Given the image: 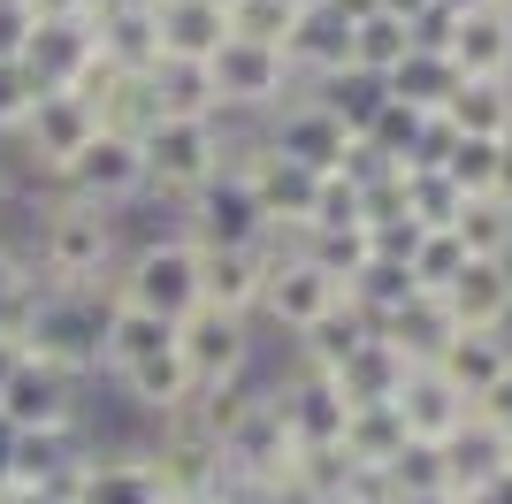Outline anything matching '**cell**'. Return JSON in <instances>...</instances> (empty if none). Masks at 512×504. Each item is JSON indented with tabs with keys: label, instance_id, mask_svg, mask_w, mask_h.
<instances>
[{
	"label": "cell",
	"instance_id": "cell-1",
	"mask_svg": "<svg viewBox=\"0 0 512 504\" xmlns=\"http://www.w3.org/2000/svg\"><path fill=\"white\" fill-rule=\"evenodd\" d=\"M115 306H138L153 321H192L199 314V245L192 237H153V245H130L123 268H115Z\"/></svg>",
	"mask_w": 512,
	"mask_h": 504
},
{
	"label": "cell",
	"instance_id": "cell-2",
	"mask_svg": "<svg viewBox=\"0 0 512 504\" xmlns=\"http://www.w3.org/2000/svg\"><path fill=\"white\" fill-rule=\"evenodd\" d=\"M138 153H146V191L169 199V207H184L199 184L222 176V130H214L207 115H161V123L138 138Z\"/></svg>",
	"mask_w": 512,
	"mask_h": 504
},
{
	"label": "cell",
	"instance_id": "cell-3",
	"mask_svg": "<svg viewBox=\"0 0 512 504\" xmlns=\"http://www.w3.org/2000/svg\"><path fill=\"white\" fill-rule=\"evenodd\" d=\"M207 77H214L222 115H253V123H268L283 100H299V77H291V62H283V46L222 39V54L207 62Z\"/></svg>",
	"mask_w": 512,
	"mask_h": 504
},
{
	"label": "cell",
	"instance_id": "cell-4",
	"mask_svg": "<svg viewBox=\"0 0 512 504\" xmlns=\"http://www.w3.org/2000/svg\"><path fill=\"white\" fill-rule=\"evenodd\" d=\"M100 138V107L85 100V92H69V84H54V92H39L31 100V115H23V130L8 138V146L23 153V161H39V168H54L62 176L77 153Z\"/></svg>",
	"mask_w": 512,
	"mask_h": 504
},
{
	"label": "cell",
	"instance_id": "cell-5",
	"mask_svg": "<svg viewBox=\"0 0 512 504\" xmlns=\"http://www.w3.org/2000/svg\"><path fill=\"white\" fill-rule=\"evenodd\" d=\"M176 359H184L192 390H230L253 375V321L199 306L192 321H176Z\"/></svg>",
	"mask_w": 512,
	"mask_h": 504
},
{
	"label": "cell",
	"instance_id": "cell-6",
	"mask_svg": "<svg viewBox=\"0 0 512 504\" xmlns=\"http://www.w3.org/2000/svg\"><path fill=\"white\" fill-rule=\"evenodd\" d=\"M344 146H352V130H344L314 92H299V100H283L276 115H268V153L291 161V168H306V176H337Z\"/></svg>",
	"mask_w": 512,
	"mask_h": 504
},
{
	"label": "cell",
	"instance_id": "cell-7",
	"mask_svg": "<svg viewBox=\"0 0 512 504\" xmlns=\"http://www.w3.org/2000/svg\"><path fill=\"white\" fill-rule=\"evenodd\" d=\"M344 306V283L329 268H314V260H268V291H260V314L253 321H276L283 336H306L314 321H329Z\"/></svg>",
	"mask_w": 512,
	"mask_h": 504
},
{
	"label": "cell",
	"instance_id": "cell-8",
	"mask_svg": "<svg viewBox=\"0 0 512 504\" xmlns=\"http://www.w3.org/2000/svg\"><path fill=\"white\" fill-rule=\"evenodd\" d=\"M62 184L77 191V199H92V207L123 214L130 199H146V153L130 146V138H107V130H100V138L62 168Z\"/></svg>",
	"mask_w": 512,
	"mask_h": 504
},
{
	"label": "cell",
	"instance_id": "cell-9",
	"mask_svg": "<svg viewBox=\"0 0 512 504\" xmlns=\"http://www.w3.org/2000/svg\"><path fill=\"white\" fill-rule=\"evenodd\" d=\"M451 321L482 336H512V260H467L459 283L444 291Z\"/></svg>",
	"mask_w": 512,
	"mask_h": 504
},
{
	"label": "cell",
	"instance_id": "cell-10",
	"mask_svg": "<svg viewBox=\"0 0 512 504\" xmlns=\"http://www.w3.org/2000/svg\"><path fill=\"white\" fill-rule=\"evenodd\" d=\"M283 62H291V77L321 84L337 77V69H352V16H337V8H306L299 23H291V39H283Z\"/></svg>",
	"mask_w": 512,
	"mask_h": 504
},
{
	"label": "cell",
	"instance_id": "cell-11",
	"mask_svg": "<svg viewBox=\"0 0 512 504\" xmlns=\"http://www.w3.org/2000/svg\"><path fill=\"white\" fill-rule=\"evenodd\" d=\"M23 69L54 92V84H69V92H85V77L100 69V46H92V23H39L31 31V46H23Z\"/></svg>",
	"mask_w": 512,
	"mask_h": 504
},
{
	"label": "cell",
	"instance_id": "cell-12",
	"mask_svg": "<svg viewBox=\"0 0 512 504\" xmlns=\"http://www.w3.org/2000/svg\"><path fill=\"white\" fill-rule=\"evenodd\" d=\"M153 31H161V62H214L230 39V16L207 0H153Z\"/></svg>",
	"mask_w": 512,
	"mask_h": 504
},
{
	"label": "cell",
	"instance_id": "cell-13",
	"mask_svg": "<svg viewBox=\"0 0 512 504\" xmlns=\"http://www.w3.org/2000/svg\"><path fill=\"white\" fill-rule=\"evenodd\" d=\"M505 46H512V23L482 0V8H467V16H451L444 62L459 69V77H505Z\"/></svg>",
	"mask_w": 512,
	"mask_h": 504
},
{
	"label": "cell",
	"instance_id": "cell-14",
	"mask_svg": "<svg viewBox=\"0 0 512 504\" xmlns=\"http://www.w3.org/2000/svg\"><path fill=\"white\" fill-rule=\"evenodd\" d=\"M436 375L451 382V390H459V398H482V390H490L497 375H512V336H482V329H459L444 344V359H436Z\"/></svg>",
	"mask_w": 512,
	"mask_h": 504
},
{
	"label": "cell",
	"instance_id": "cell-15",
	"mask_svg": "<svg viewBox=\"0 0 512 504\" xmlns=\"http://www.w3.org/2000/svg\"><path fill=\"white\" fill-rule=\"evenodd\" d=\"M444 123L459 138H512V84L505 77H459Z\"/></svg>",
	"mask_w": 512,
	"mask_h": 504
},
{
	"label": "cell",
	"instance_id": "cell-16",
	"mask_svg": "<svg viewBox=\"0 0 512 504\" xmlns=\"http://www.w3.org/2000/svg\"><path fill=\"white\" fill-rule=\"evenodd\" d=\"M383 92H390L398 107H421V115H444V107H451V92H459V69H451L444 54H428V46H413L406 62H398V69L383 77Z\"/></svg>",
	"mask_w": 512,
	"mask_h": 504
},
{
	"label": "cell",
	"instance_id": "cell-17",
	"mask_svg": "<svg viewBox=\"0 0 512 504\" xmlns=\"http://www.w3.org/2000/svg\"><path fill=\"white\" fill-rule=\"evenodd\" d=\"M306 92H314L321 107H329V115H337L344 130H352V138H360L367 123H375V115H383V77H367V69H337V77H321V84H306Z\"/></svg>",
	"mask_w": 512,
	"mask_h": 504
},
{
	"label": "cell",
	"instance_id": "cell-18",
	"mask_svg": "<svg viewBox=\"0 0 512 504\" xmlns=\"http://www.w3.org/2000/svg\"><path fill=\"white\" fill-rule=\"evenodd\" d=\"M406 54H413V23H406V16L375 8V16L352 23V69H367V77H390Z\"/></svg>",
	"mask_w": 512,
	"mask_h": 504
},
{
	"label": "cell",
	"instance_id": "cell-19",
	"mask_svg": "<svg viewBox=\"0 0 512 504\" xmlns=\"http://www.w3.org/2000/svg\"><path fill=\"white\" fill-rule=\"evenodd\" d=\"M451 230H459L467 260H512V207H505V199H490V191H482V199H467Z\"/></svg>",
	"mask_w": 512,
	"mask_h": 504
},
{
	"label": "cell",
	"instance_id": "cell-20",
	"mask_svg": "<svg viewBox=\"0 0 512 504\" xmlns=\"http://www.w3.org/2000/svg\"><path fill=\"white\" fill-rule=\"evenodd\" d=\"M153 92H161V115H207V123L222 115L207 62H161L153 69Z\"/></svg>",
	"mask_w": 512,
	"mask_h": 504
},
{
	"label": "cell",
	"instance_id": "cell-21",
	"mask_svg": "<svg viewBox=\"0 0 512 504\" xmlns=\"http://www.w3.org/2000/svg\"><path fill=\"white\" fill-rule=\"evenodd\" d=\"M291 23H299V8H291V0H237V8H230V39L283 46V39H291Z\"/></svg>",
	"mask_w": 512,
	"mask_h": 504
},
{
	"label": "cell",
	"instance_id": "cell-22",
	"mask_svg": "<svg viewBox=\"0 0 512 504\" xmlns=\"http://www.w3.org/2000/svg\"><path fill=\"white\" fill-rule=\"evenodd\" d=\"M39 92H46V84L31 77L23 62H0V138H16V130H23V115H31Z\"/></svg>",
	"mask_w": 512,
	"mask_h": 504
},
{
	"label": "cell",
	"instance_id": "cell-23",
	"mask_svg": "<svg viewBox=\"0 0 512 504\" xmlns=\"http://www.w3.org/2000/svg\"><path fill=\"white\" fill-rule=\"evenodd\" d=\"M39 16H31V0H0V62H23V46H31Z\"/></svg>",
	"mask_w": 512,
	"mask_h": 504
},
{
	"label": "cell",
	"instance_id": "cell-24",
	"mask_svg": "<svg viewBox=\"0 0 512 504\" xmlns=\"http://www.w3.org/2000/svg\"><path fill=\"white\" fill-rule=\"evenodd\" d=\"M451 146H459V130H451L444 115H428L421 138H413V153H406V168H444V161H451Z\"/></svg>",
	"mask_w": 512,
	"mask_h": 504
},
{
	"label": "cell",
	"instance_id": "cell-25",
	"mask_svg": "<svg viewBox=\"0 0 512 504\" xmlns=\"http://www.w3.org/2000/svg\"><path fill=\"white\" fill-rule=\"evenodd\" d=\"M490 199H505V207H512V138L497 146V184H490Z\"/></svg>",
	"mask_w": 512,
	"mask_h": 504
},
{
	"label": "cell",
	"instance_id": "cell-26",
	"mask_svg": "<svg viewBox=\"0 0 512 504\" xmlns=\"http://www.w3.org/2000/svg\"><path fill=\"white\" fill-rule=\"evenodd\" d=\"M383 8H390V16H406V23H413V16H428L436 0H383Z\"/></svg>",
	"mask_w": 512,
	"mask_h": 504
},
{
	"label": "cell",
	"instance_id": "cell-27",
	"mask_svg": "<svg viewBox=\"0 0 512 504\" xmlns=\"http://www.w3.org/2000/svg\"><path fill=\"white\" fill-rule=\"evenodd\" d=\"M375 8H383V0H337V16H352V23H360V16H375Z\"/></svg>",
	"mask_w": 512,
	"mask_h": 504
},
{
	"label": "cell",
	"instance_id": "cell-28",
	"mask_svg": "<svg viewBox=\"0 0 512 504\" xmlns=\"http://www.w3.org/2000/svg\"><path fill=\"white\" fill-rule=\"evenodd\" d=\"M291 8H299V16H306V8H337V0H291Z\"/></svg>",
	"mask_w": 512,
	"mask_h": 504
},
{
	"label": "cell",
	"instance_id": "cell-29",
	"mask_svg": "<svg viewBox=\"0 0 512 504\" xmlns=\"http://www.w3.org/2000/svg\"><path fill=\"white\" fill-rule=\"evenodd\" d=\"M490 8H497V16H505V23H512V0H490Z\"/></svg>",
	"mask_w": 512,
	"mask_h": 504
},
{
	"label": "cell",
	"instance_id": "cell-30",
	"mask_svg": "<svg viewBox=\"0 0 512 504\" xmlns=\"http://www.w3.org/2000/svg\"><path fill=\"white\" fill-rule=\"evenodd\" d=\"M207 8H222V16H230V8H237V0H207Z\"/></svg>",
	"mask_w": 512,
	"mask_h": 504
},
{
	"label": "cell",
	"instance_id": "cell-31",
	"mask_svg": "<svg viewBox=\"0 0 512 504\" xmlns=\"http://www.w3.org/2000/svg\"><path fill=\"white\" fill-rule=\"evenodd\" d=\"M505 84H512V46H505Z\"/></svg>",
	"mask_w": 512,
	"mask_h": 504
}]
</instances>
